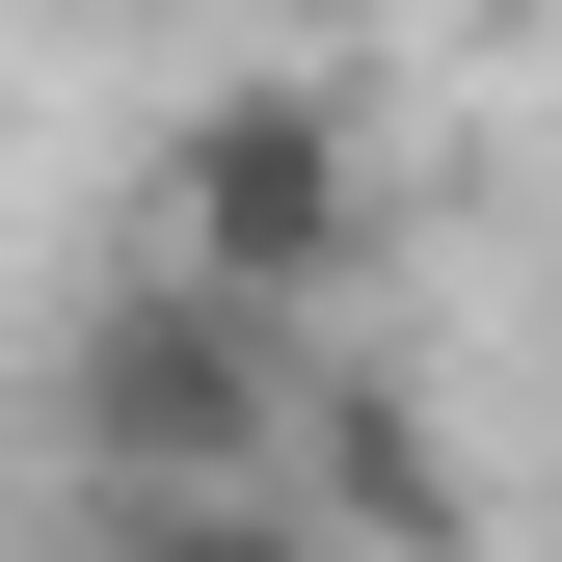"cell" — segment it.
I'll list each match as a JSON object with an SVG mask.
<instances>
[{
    "label": "cell",
    "instance_id": "obj_1",
    "mask_svg": "<svg viewBox=\"0 0 562 562\" xmlns=\"http://www.w3.org/2000/svg\"><path fill=\"white\" fill-rule=\"evenodd\" d=\"M375 241H402V134L348 54H241V81H188L134 134V268H188V295H241L295 348L375 295Z\"/></svg>",
    "mask_w": 562,
    "mask_h": 562
},
{
    "label": "cell",
    "instance_id": "obj_2",
    "mask_svg": "<svg viewBox=\"0 0 562 562\" xmlns=\"http://www.w3.org/2000/svg\"><path fill=\"white\" fill-rule=\"evenodd\" d=\"M54 429H81L134 509H268V482H295V322L188 295V268H108L81 348H54Z\"/></svg>",
    "mask_w": 562,
    "mask_h": 562
}]
</instances>
